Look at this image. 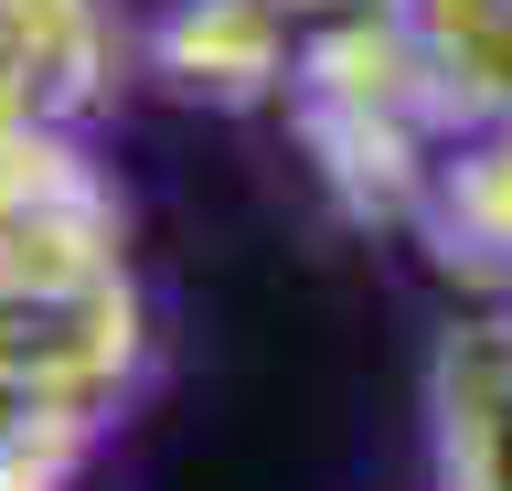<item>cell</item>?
Segmentation results:
<instances>
[{
	"label": "cell",
	"instance_id": "cell-7",
	"mask_svg": "<svg viewBox=\"0 0 512 491\" xmlns=\"http://www.w3.org/2000/svg\"><path fill=\"white\" fill-rule=\"evenodd\" d=\"M438 491H512V310H470L427 353Z\"/></svg>",
	"mask_w": 512,
	"mask_h": 491
},
{
	"label": "cell",
	"instance_id": "cell-2",
	"mask_svg": "<svg viewBox=\"0 0 512 491\" xmlns=\"http://www.w3.org/2000/svg\"><path fill=\"white\" fill-rule=\"evenodd\" d=\"M139 385H150V299L128 267L0 278V406L54 417L96 449L139 406Z\"/></svg>",
	"mask_w": 512,
	"mask_h": 491
},
{
	"label": "cell",
	"instance_id": "cell-9",
	"mask_svg": "<svg viewBox=\"0 0 512 491\" xmlns=\"http://www.w3.org/2000/svg\"><path fill=\"white\" fill-rule=\"evenodd\" d=\"M299 22H331V11H363V0H288Z\"/></svg>",
	"mask_w": 512,
	"mask_h": 491
},
{
	"label": "cell",
	"instance_id": "cell-5",
	"mask_svg": "<svg viewBox=\"0 0 512 491\" xmlns=\"http://www.w3.org/2000/svg\"><path fill=\"white\" fill-rule=\"evenodd\" d=\"M107 97H118L107 0H0V139L86 129Z\"/></svg>",
	"mask_w": 512,
	"mask_h": 491
},
{
	"label": "cell",
	"instance_id": "cell-3",
	"mask_svg": "<svg viewBox=\"0 0 512 491\" xmlns=\"http://www.w3.org/2000/svg\"><path fill=\"white\" fill-rule=\"evenodd\" d=\"M128 267V203L96 171L86 129L0 139V278H86Z\"/></svg>",
	"mask_w": 512,
	"mask_h": 491
},
{
	"label": "cell",
	"instance_id": "cell-1",
	"mask_svg": "<svg viewBox=\"0 0 512 491\" xmlns=\"http://www.w3.org/2000/svg\"><path fill=\"white\" fill-rule=\"evenodd\" d=\"M288 129H299L320 193L342 203L352 225H395L406 235L438 150L459 139V118H448L416 33L395 22V0H363V11L310 22V54L288 75Z\"/></svg>",
	"mask_w": 512,
	"mask_h": 491
},
{
	"label": "cell",
	"instance_id": "cell-6",
	"mask_svg": "<svg viewBox=\"0 0 512 491\" xmlns=\"http://www.w3.org/2000/svg\"><path fill=\"white\" fill-rule=\"evenodd\" d=\"M406 235L448 289H470L480 310H512V118H480L438 150Z\"/></svg>",
	"mask_w": 512,
	"mask_h": 491
},
{
	"label": "cell",
	"instance_id": "cell-4",
	"mask_svg": "<svg viewBox=\"0 0 512 491\" xmlns=\"http://www.w3.org/2000/svg\"><path fill=\"white\" fill-rule=\"evenodd\" d=\"M310 54V22L288 0H171L150 33H139V65H150L160 97L182 107H288V75Z\"/></svg>",
	"mask_w": 512,
	"mask_h": 491
},
{
	"label": "cell",
	"instance_id": "cell-8",
	"mask_svg": "<svg viewBox=\"0 0 512 491\" xmlns=\"http://www.w3.org/2000/svg\"><path fill=\"white\" fill-rule=\"evenodd\" d=\"M395 22L416 33L459 129L512 118V0H395Z\"/></svg>",
	"mask_w": 512,
	"mask_h": 491
}]
</instances>
